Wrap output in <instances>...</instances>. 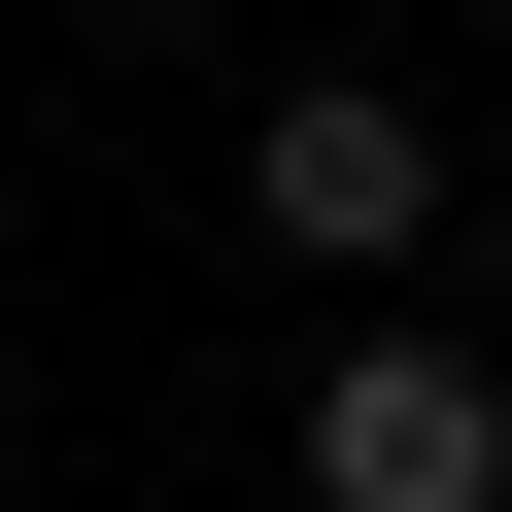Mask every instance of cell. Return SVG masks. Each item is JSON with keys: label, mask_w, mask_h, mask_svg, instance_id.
<instances>
[{"label": "cell", "mask_w": 512, "mask_h": 512, "mask_svg": "<svg viewBox=\"0 0 512 512\" xmlns=\"http://www.w3.org/2000/svg\"><path fill=\"white\" fill-rule=\"evenodd\" d=\"M308 512H512V342H444V308L308 342Z\"/></svg>", "instance_id": "1"}, {"label": "cell", "mask_w": 512, "mask_h": 512, "mask_svg": "<svg viewBox=\"0 0 512 512\" xmlns=\"http://www.w3.org/2000/svg\"><path fill=\"white\" fill-rule=\"evenodd\" d=\"M239 205H274L308 274H376V308H410V239H444V137H410V69H274V137H239Z\"/></svg>", "instance_id": "2"}, {"label": "cell", "mask_w": 512, "mask_h": 512, "mask_svg": "<svg viewBox=\"0 0 512 512\" xmlns=\"http://www.w3.org/2000/svg\"><path fill=\"white\" fill-rule=\"evenodd\" d=\"M478 342H512V205H478Z\"/></svg>", "instance_id": "3"}]
</instances>
